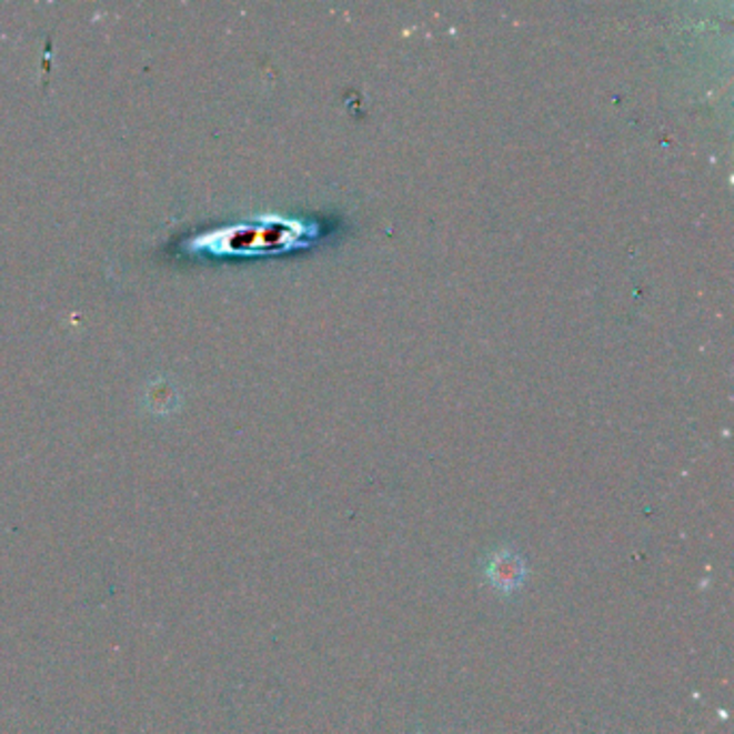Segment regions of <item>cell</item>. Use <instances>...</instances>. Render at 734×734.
<instances>
[{"instance_id": "1", "label": "cell", "mask_w": 734, "mask_h": 734, "mask_svg": "<svg viewBox=\"0 0 734 734\" xmlns=\"http://www.w3.org/2000/svg\"><path fill=\"white\" fill-rule=\"evenodd\" d=\"M304 229L291 222L274 224H233L218 231H208L190 242H183L188 254H211V257H235V254H263L291 248L300 240Z\"/></svg>"}, {"instance_id": "2", "label": "cell", "mask_w": 734, "mask_h": 734, "mask_svg": "<svg viewBox=\"0 0 734 734\" xmlns=\"http://www.w3.org/2000/svg\"><path fill=\"white\" fill-rule=\"evenodd\" d=\"M485 577L497 593L513 595L524 586L527 577L524 556L513 547H502L493 552L485 566Z\"/></svg>"}]
</instances>
